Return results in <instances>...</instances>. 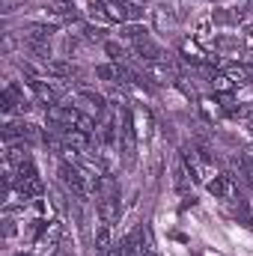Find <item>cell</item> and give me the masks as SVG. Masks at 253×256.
I'll return each instance as SVG.
<instances>
[{"label": "cell", "mask_w": 253, "mask_h": 256, "mask_svg": "<svg viewBox=\"0 0 253 256\" xmlns=\"http://www.w3.org/2000/svg\"><path fill=\"white\" fill-rule=\"evenodd\" d=\"M182 161H185V167L190 170V176H194L196 182H208V179H214V176H218V173H214V164H212L208 158H202V155H200V149H194V146H185Z\"/></svg>", "instance_id": "6da1fadb"}, {"label": "cell", "mask_w": 253, "mask_h": 256, "mask_svg": "<svg viewBox=\"0 0 253 256\" xmlns=\"http://www.w3.org/2000/svg\"><path fill=\"white\" fill-rule=\"evenodd\" d=\"M206 188H208V194L214 196V200H236L238 196V191H236V182H232V176L230 173H218L214 179H208L206 182Z\"/></svg>", "instance_id": "7a4b0ae2"}, {"label": "cell", "mask_w": 253, "mask_h": 256, "mask_svg": "<svg viewBox=\"0 0 253 256\" xmlns=\"http://www.w3.org/2000/svg\"><path fill=\"white\" fill-rule=\"evenodd\" d=\"M134 54H137L143 63H167L164 48H161L158 42H152V39H140V42H134Z\"/></svg>", "instance_id": "3957f363"}, {"label": "cell", "mask_w": 253, "mask_h": 256, "mask_svg": "<svg viewBox=\"0 0 253 256\" xmlns=\"http://www.w3.org/2000/svg\"><path fill=\"white\" fill-rule=\"evenodd\" d=\"M96 208H98L104 224L114 226L120 220V196H96Z\"/></svg>", "instance_id": "277c9868"}, {"label": "cell", "mask_w": 253, "mask_h": 256, "mask_svg": "<svg viewBox=\"0 0 253 256\" xmlns=\"http://www.w3.org/2000/svg\"><path fill=\"white\" fill-rule=\"evenodd\" d=\"M202 72H206V78H208L212 90H214V92H220V96H230V92L238 86V84H236L226 72H212V68H202Z\"/></svg>", "instance_id": "5b68a950"}, {"label": "cell", "mask_w": 253, "mask_h": 256, "mask_svg": "<svg viewBox=\"0 0 253 256\" xmlns=\"http://www.w3.org/2000/svg\"><path fill=\"white\" fill-rule=\"evenodd\" d=\"M45 72L54 74V78H63V80L80 78V68H78L74 63H68V60H51V63H45Z\"/></svg>", "instance_id": "8992f818"}, {"label": "cell", "mask_w": 253, "mask_h": 256, "mask_svg": "<svg viewBox=\"0 0 253 256\" xmlns=\"http://www.w3.org/2000/svg\"><path fill=\"white\" fill-rule=\"evenodd\" d=\"M152 15H155V27H158V30H173V27H176V12H173V6L158 3V6L152 9Z\"/></svg>", "instance_id": "52a82bcc"}, {"label": "cell", "mask_w": 253, "mask_h": 256, "mask_svg": "<svg viewBox=\"0 0 253 256\" xmlns=\"http://www.w3.org/2000/svg\"><path fill=\"white\" fill-rule=\"evenodd\" d=\"M78 102H84L86 108H90V114H96V116H102L104 114V96H98L96 90H78Z\"/></svg>", "instance_id": "ba28073f"}, {"label": "cell", "mask_w": 253, "mask_h": 256, "mask_svg": "<svg viewBox=\"0 0 253 256\" xmlns=\"http://www.w3.org/2000/svg\"><path fill=\"white\" fill-rule=\"evenodd\" d=\"M114 248V232H110V224H102L96 230V256H108Z\"/></svg>", "instance_id": "9c48e42d"}, {"label": "cell", "mask_w": 253, "mask_h": 256, "mask_svg": "<svg viewBox=\"0 0 253 256\" xmlns=\"http://www.w3.org/2000/svg\"><path fill=\"white\" fill-rule=\"evenodd\" d=\"M54 33H57L54 24H30L24 30V39H30V42H51Z\"/></svg>", "instance_id": "30bf717a"}, {"label": "cell", "mask_w": 253, "mask_h": 256, "mask_svg": "<svg viewBox=\"0 0 253 256\" xmlns=\"http://www.w3.org/2000/svg\"><path fill=\"white\" fill-rule=\"evenodd\" d=\"M190 170L185 167V161H179V164H173V185L179 188V191H188L190 188Z\"/></svg>", "instance_id": "8fae6325"}, {"label": "cell", "mask_w": 253, "mask_h": 256, "mask_svg": "<svg viewBox=\"0 0 253 256\" xmlns=\"http://www.w3.org/2000/svg\"><path fill=\"white\" fill-rule=\"evenodd\" d=\"M24 48H27L36 60L51 63V45H48V42H30V39H24Z\"/></svg>", "instance_id": "7c38bea8"}, {"label": "cell", "mask_w": 253, "mask_h": 256, "mask_svg": "<svg viewBox=\"0 0 253 256\" xmlns=\"http://www.w3.org/2000/svg\"><path fill=\"white\" fill-rule=\"evenodd\" d=\"M120 36H122V39H128V42H140V39H149V30L137 21V24H126V27L120 30Z\"/></svg>", "instance_id": "4fadbf2b"}, {"label": "cell", "mask_w": 253, "mask_h": 256, "mask_svg": "<svg viewBox=\"0 0 253 256\" xmlns=\"http://www.w3.org/2000/svg\"><path fill=\"white\" fill-rule=\"evenodd\" d=\"M224 72L236 80V84H248V80H253V72L248 68V66H238V63H230L224 66Z\"/></svg>", "instance_id": "5bb4252c"}, {"label": "cell", "mask_w": 253, "mask_h": 256, "mask_svg": "<svg viewBox=\"0 0 253 256\" xmlns=\"http://www.w3.org/2000/svg\"><path fill=\"white\" fill-rule=\"evenodd\" d=\"M134 122H137V134L140 137H149L152 134V116L146 110H134Z\"/></svg>", "instance_id": "9a60e30c"}, {"label": "cell", "mask_w": 253, "mask_h": 256, "mask_svg": "<svg viewBox=\"0 0 253 256\" xmlns=\"http://www.w3.org/2000/svg\"><path fill=\"white\" fill-rule=\"evenodd\" d=\"M182 54H185V60H194V63H202V60H208V54L196 45V42H185L182 45Z\"/></svg>", "instance_id": "2e32d148"}, {"label": "cell", "mask_w": 253, "mask_h": 256, "mask_svg": "<svg viewBox=\"0 0 253 256\" xmlns=\"http://www.w3.org/2000/svg\"><path fill=\"white\" fill-rule=\"evenodd\" d=\"M200 110L208 116V120H218L220 114H226L224 108H218V102H212V98H200Z\"/></svg>", "instance_id": "e0dca14e"}, {"label": "cell", "mask_w": 253, "mask_h": 256, "mask_svg": "<svg viewBox=\"0 0 253 256\" xmlns=\"http://www.w3.org/2000/svg\"><path fill=\"white\" fill-rule=\"evenodd\" d=\"M84 39H86V42H98V45L108 42V39H104V27H92V24L84 27Z\"/></svg>", "instance_id": "ac0fdd59"}, {"label": "cell", "mask_w": 253, "mask_h": 256, "mask_svg": "<svg viewBox=\"0 0 253 256\" xmlns=\"http://www.w3.org/2000/svg\"><path fill=\"white\" fill-rule=\"evenodd\" d=\"M86 15H90L92 21H98V24H110V18H108V12H104V3H92V6L86 9Z\"/></svg>", "instance_id": "d6986e66"}, {"label": "cell", "mask_w": 253, "mask_h": 256, "mask_svg": "<svg viewBox=\"0 0 253 256\" xmlns=\"http://www.w3.org/2000/svg\"><path fill=\"white\" fill-rule=\"evenodd\" d=\"M104 51L110 54L114 63H122V57H126V54H122V45H116V42H104Z\"/></svg>", "instance_id": "ffe728a7"}, {"label": "cell", "mask_w": 253, "mask_h": 256, "mask_svg": "<svg viewBox=\"0 0 253 256\" xmlns=\"http://www.w3.org/2000/svg\"><path fill=\"white\" fill-rule=\"evenodd\" d=\"M176 86H179L188 98H196V90H194V84H188V78H182V74H179V78H176Z\"/></svg>", "instance_id": "44dd1931"}, {"label": "cell", "mask_w": 253, "mask_h": 256, "mask_svg": "<svg viewBox=\"0 0 253 256\" xmlns=\"http://www.w3.org/2000/svg\"><path fill=\"white\" fill-rule=\"evenodd\" d=\"M15 232H18V226H15V220H12V218H6V220H3V236H6V238H12Z\"/></svg>", "instance_id": "7402d4cb"}, {"label": "cell", "mask_w": 253, "mask_h": 256, "mask_svg": "<svg viewBox=\"0 0 253 256\" xmlns=\"http://www.w3.org/2000/svg\"><path fill=\"white\" fill-rule=\"evenodd\" d=\"M242 33H244V36H253V18H248V21L242 24Z\"/></svg>", "instance_id": "603a6c76"}, {"label": "cell", "mask_w": 253, "mask_h": 256, "mask_svg": "<svg viewBox=\"0 0 253 256\" xmlns=\"http://www.w3.org/2000/svg\"><path fill=\"white\" fill-rule=\"evenodd\" d=\"M143 256H158L155 250H143Z\"/></svg>", "instance_id": "cb8c5ba5"}, {"label": "cell", "mask_w": 253, "mask_h": 256, "mask_svg": "<svg viewBox=\"0 0 253 256\" xmlns=\"http://www.w3.org/2000/svg\"><path fill=\"white\" fill-rule=\"evenodd\" d=\"M250 226H253V214H250Z\"/></svg>", "instance_id": "d4e9b609"}, {"label": "cell", "mask_w": 253, "mask_h": 256, "mask_svg": "<svg viewBox=\"0 0 253 256\" xmlns=\"http://www.w3.org/2000/svg\"><path fill=\"white\" fill-rule=\"evenodd\" d=\"M66 3H72V0H66Z\"/></svg>", "instance_id": "484cf974"}]
</instances>
